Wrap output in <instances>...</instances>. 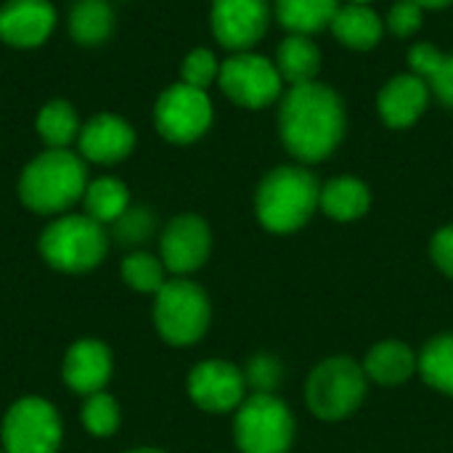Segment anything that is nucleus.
Segmentation results:
<instances>
[{
	"label": "nucleus",
	"mask_w": 453,
	"mask_h": 453,
	"mask_svg": "<svg viewBox=\"0 0 453 453\" xmlns=\"http://www.w3.org/2000/svg\"><path fill=\"white\" fill-rule=\"evenodd\" d=\"M279 127L287 149L303 162L326 159L345 133L342 101L334 90L319 82L289 88L281 101Z\"/></svg>",
	"instance_id": "obj_1"
},
{
	"label": "nucleus",
	"mask_w": 453,
	"mask_h": 453,
	"mask_svg": "<svg viewBox=\"0 0 453 453\" xmlns=\"http://www.w3.org/2000/svg\"><path fill=\"white\" fill-rule=\"evenodd\" d=\"M88 173L69 149H48L37 154L19 178V196L24 207L40 215H56L82 199Z\"/></svg>",
	"instance_id": "obj_2"
},
{
	"label": "nucleus",
	"mask_w": 453,
	"mask_h": 453,
	"mask_svg": "<svg viewBox=\"0 0 453 453\" xmlns=\"http://www.w3.org/2000/svg\"><path fill=\"white\" fill-rule=\"evenodd\" d=\"M321 186L305 167L284 165L271 170L255 194V212L263 228L273 234H292L303 228L316 212Z\"/></svg>",
	"instance_id": "obj_3"
},
{
	"label": "nucleus",
	"mask_w": 453,
	"mask_h": 453,
	"mask_svg": "<svg viewBox=\"0 0 453 453\" xmlns=\"http://www.w3.org/2000/svg\"><path fill=\"white\" fill-rule=\"evenodd\" d=\"M109 250L101 223L88 215H64L40 234L42 260L61 273H85L96 268Z\"/></svg>",
	"instance_id": "obj_4"
},
{
	"label": "nucleus",
	"mask_w": 453,
	"mask_h": 453,
	"mask_svg": "<svg viewBox=\"0 0 453 453\" xmlns=\"http://www.w3.org/2000/svg\"><path fill=\"white\" fill-rule=\"evenodd\" d=\"M366 398V372L353 358L334 356L321 361L305 388V401L313 417L324 422H340L358 411Z\"/></svg>",
	"instance_id": "obj_5"
},
{
	"label": "nucleus",
	"mask_w": 453,
	"mask_h": 453,
	"mask_svg": "<svg viewBox=\"0 0 453 453\" xmlns=\"http://www.w3.org/2000/svg\"><path fill=\"white\" fill-rule=\"evenodd\" d=\"M234 438L242 453H287L295 441V417L273 393H255L236 409Z\"/></svg>",
	"instance_id": "obj_6"
},
{
	"label": "nucleus",
	"mask_w": 453,
	"mask_h": 453,
	"mask_svg": "<svg viewBox=\"0 0 453 453\" xmlns=\"http://www.w3.org/2000/svg\"><path fill=\"white\" fill-rule=\"evenodd\" d=\"M210 300L204 289L188 279L167 281L154 300V324L165 342L194 345L210 326Z\"/></svg>",
	"instance_id": "obj_7"
},
{
	"label": "nucleus",
	"mask_w": 453,
	"mask_h": 453,
	"mask_svg": "<svg viewBox=\"0 0 453 453\" xmlns=\"http://www.w3.org/2000/svg\"><path fill=\"white\" fill-rule=\"evenodd\" d=\"M0 438L8 453H56L61 446L58 411L45 398H19L3 417Z\"/></svg>",
	"instance_id": "obj_8"
},
{
	"label": "nucleus",
	"mask_w": 453,
	"mask_h": 453,
	"mask_svg": "<svg viewBox=\"0 0 453 453\" xmlns=\"http://www.w3.org/2000/svg\"><path fill=\"white\" fill-rule=\"evenodd\" d=\"M157 130L173 143H191L212 122V104L204 90L178 82L167 88L154 106Z\"/></svg>",
	"instance_id": "obj_9"
},
{
	"label": "nucleus",
	"mask_w": 453,
	"mask_h": 453,
	"mask_svg": "<svg viewBox=\"0 0 453 453\" xmlns=\"http://www.w3.org/2000/svg\"><path fill=\"white\" fill-rule=\"evenodd\" d=\"M220 88L223 93L247 109H260L273 104L281 96V74L273 61L255 56V53H239L231 56L220 66Z\"/></svg>",
	"instance_id": "obj_10"
},
{
	"label": "nucleus",
	"mask_w": 453,
	"mask_h": 453,
	"mask_svg": "<svg viewBox=\"0 0 453 453\" xmlns=\"http://www.w3.org/2000/svg\"><path fill=\"white\" fill-rule=\"evenodd\" d=\"M212 250L210 226L199 215H178L167 223L159 242V260L175 276L199 271Z\"/></svg>",
	"instance_id": "obj_11"
},
{
	"label": "nucleus",
	"mask_w": 453,
	"mask_h": 453,
	"mask_svg": "<svg viewBox=\"0 0 453 453\" xmlns=\"http://www.w3.org/2000/svg\"><path fill=\"white\" fill-rule=\"evenodd\" d=\"M244 372L228 361H202L188 374V395L191 401L210 411V414H226L236 411L244 401Z\"/></svg>",
	"instance_id": "obj_12"
},
{
	"label": "nucleus",
	"mask_w": 453,
	"mask_h": 453,
	"mask_svg": "<svg viewBox=\"0 0 453 453\" xmlns=\"http://www.w3.org/2000/svg\"><path fill=\"white\" fill-rule=\"evenodd\" d=\"M268 29L265 0H215L212 3V32L220 45L244 50L255 45Z\"/></svg>",
	"instance_id": "obj_13"
},
{
	"label": "nucleus",
	"mask_w": 453,
	"mask_h": 453,
	"mask_svg": "<svg viewBox=\"0 0 453 453\" xmlns=\"http://www.w3.org/2000/svg\"><path fill=\"white\" fill-rule=\"evenodd\" d=\"M111 350L106 342L101 340H77L69 345L64 364H61V377L66 382L69 390L80 393V395H93L101 393L109 380H111Z\"/></svg>",
	"instance_id": "obj_14"
},
{
	"label": "nucleus",
	"mask_w": 453,
	"mask_h": 453,
	"mask_svg": "<svg viewBox=\"0 0 453 453\" xmlns=\"http://www.w3.org/2000/svg\"><path fill=\"white\" fill-rule=\"evenodd\" d=\"M56 11L48 0H5L0 5V40L13 48H35L48 40Z\"/></svg>",
	"instance_id": "obj_15"
},
{
	"label": "nucleus",
	"mask_w": 453,
	"mask_h": 453,
	"mask_svg": "<svg viewBox=\"0 0 453 453\" xmlns=\"http://www.w3.org/2000/svg\"><path fill=\"white\" fill-rule=\"evenodd\" d=\"M77 143H80V154L85 159L98 162V165H114L133 151L135 133L122 117L98 114L80 127Z\"/></svg>",
	"instance_id": "obj_16"
},
{
	"label": "nucleus",
	"mask_w": 453,
	"mask_h": 453,
	"mask_svg": "<svg viewBox=\"0 0 453 453\" xmlns=\"http://www.w3.org/2000/svg\"><path fill=\"white\" fill-rule=\"evenodd\" d=\"M430 98V85L417 74H398L380 93V114L390 127H409L419 119Z\"/></svg>",
	"instance_id": "obj_17"
},
{
	"label": "nucleus",
	"mask_w": 453,
	"mask_h": 453,
	"mask_svg": "<svg viewBox=\"0 0 453 453\" xmlns=\"http://www.w3.org/2000/svg\"><path fill=\"white\" fill-rule=\"evenodd\" d=\"M364 372L380 385H403L414 372H419V358L406 342L385 340L366 353Z\"/></svg>",
	"instance_id": "obj_18"
},
{
	"label": "nucleus",
	"mask_w": 453,
	"mask_h": 453,
	"mask_svg": "<svg viewBox=\"0 0 453 453\" xmlns=\"http://www.w3.org/2000/svg\"><path fill=\"white\" fill-rule=\"evenodd\" d=\"M332 32L334 37L348 45V48H356V50H369L374 48L380 40H382V19L364 3H348V5H340L334 19H332Z\"/></svg>",
	"instance_id": "obj_19"
},
{
	"label": "nucleus",
	"mask_w": 453,
	"mask_h": 453,
	"mask_svg": "<svg viewBox=\"0 0 453 453\" xmlns=\"http://www.w3.org/2000/svg\"><path fill=\"white\" fill-rule=\"evenodd\" d=\"M369 204H372V194H369L366 183H361L358 178H350V175L329 180L321 188V199H319V207L340 223L361 218L369 210Z\"/></svg>",
	"instance_id": "obj_20"
},
{
	"label": "nucleus",
	"mask_w": 453,
	"mask_h": 453,
	"mask_svg": "<svg viewBox=\"0 0 453 453\" xmlns=\"http://www.w3.org/2000/svg\"><path fill=\"white\" fill-rule=\"evenodd\" d=\"M276 69L292 88L313 82L321 69V53L305 35H289L276 50Z\"/></svg>",
	"instance_id": "obj_21"
},
{
	"label": "nucleus",
	"mask_w": 453,
	"mask_h": 453,
	"mask_svg": "<svg viewBox=\"0 0 453 453\" xmlns=\"http://www.w3.org/2000/svg\"><path fill=\"white\" fill-rule=\"evenodd\" d=\"M409 66L435 90V96L446 106H453V56L441 53L427 42H419L409 50Z\"/></svg>",
	"instance_id": "obj_22"
},
{
	"label": "nucleus",
	"mask_w": 453,
	"mask_h": 453,
	"mask_svg": "<svg viewBox=\"0 0 453 453\" xmlns=\"http://www.w3.org/2000/svg\"><path fill=\"white\" fill-rule=\"evenodd\" d=\"M337 8V0H276V19L292 35H311L329 27Z\"/></svg>",
	"instance_id": "obj_23"
},
{
	"label": "nucleus",
	"mask_w": 453,
	"mask_h": 453,
	"mask_svg": "<svg viewBox=\"0 0 453 453\" xmlns=\"http://www.w3.org/2000/svg\"><path fill=\"white\" fill-rule=\"evenodd\" d=\"M114 29V11L106 0H77L69 11V32L80 45H98Z\"/></svg>",
	"instance_id": "obj_24"
},
{
	"label": "nucleus",
	"mask_w": 453,
	"mask_h": 453,
	"mask_svg": "<svg viewBox=\"0 0 453 453\" xmlns=\"http://www.w3.org/2000/svg\"><path fill=\"white\" fill-rule=\"evenodd\" d=\"M82 199H85V215L93 218L101 226L114 223L130 207L127 186L122 180H117V178H98V180H93L85 188Z\"/></svg>",
	"instance_id": "obj_25"
},
{
	"label": "nucleus",
	"mask_w": 453,
	"mask_h": 453,
	"mask_svg": "<svg viewBox=\"0 0 453 453\" xmlns=\"http://www.w3.org/2000/svg\"><path fill=\"white\" fill-rule=\"evenodd\" d=\"M37 133L48 149H66L80 135V119L69 101H48L37 114Z\"/></svg>",
	"instance_id": "obj_26"
},
{
	"label": "nucleus",
	"mask_w": 453,
	"mask_h": 453,
	"mask_svg": "<svg viewBox=\"0 0 453 453\" xmlns=\"http://www.w3.org/2000/svg\"><path fill=\"white\" fill-rule=\"evenodd\" d=\"M419 374L433 390L453 395V334L433 337L419 356Z\"/></svg>",
	"instance_id": "obj_27"
},
{
	"label": "nucleus",
	"mask_w": 453,
	"mask_h": 453,
	"mask_svg": "<svg viewBox=\"0 0 453 453\" xmlns=\"http://www.w3.org/2000/svg\"><path fill=\"white\" fill-rule=\"evenodd\" d=\"M165 263L149 252H133L122 260L119 265V273H122V281L135 289V292H143V295H157L167 281H165Z\"/></svg>",
	"instance_id": "obj_28"
},
{
	"label": "nucleus",
	"mask_w": 453,
	"mask_h": 453,
	"mask_svg": "<svg viewBox=\"0 0 453 453\" xmlns=\"http://www.w3.org/2000/svg\"><path fill=\"white\" fill-rule=\"evenodd\" d=\"M82 425L93 438H111L119 427V403L104 390L88 395L82 406Z\"/></svg>",
	"instance_id": "obj_29"
},
{
	"label": "nucleus",
	"mask_w": 453,
	"mask_h": 453,
	"mask_svg": "<svg viewBox=\"0 0 453 453\" xmlns=\"http://www.w3.org/2000/svg\"><path fill=\"white\" fill-rule=\"evenodd\" d=\"M111 231H114V239L119 244H141L143 239L151 236L154 231V215L146 210V207H127L114 223H111Z\"/></svg>",
	"instance_id": "obj_30"
},
{
	"label": "nucleus",
	"mask_w": 453,
	"mask_h": 453,
	"mask_svg": "<svg viewBox=\"0 0 453 453\" xmlns=\"http://www.w3.org/2000/svg\"><path fill=\"white\" fill-rule=\"evenodd\" d=\"M180 74H183V82H186V85L204 90V88L220 74V66H218V58H215L210 50L199 48V50H191V53L186 56Z\"/></svg>",
	"instance_id": "obj_31"
},
{
	"label": "nucleus",
	"mask_w": 453,
	"mask_h": 453,
	"mask_svg": "<svg viewBox=\"0 0 453 453\" xmlns=\"http://www.w3.org/2000/svg\"><path fill=\"white\" fill-rule=\"evenodd\" d=\"M281 364L273 356H255L244 369V382L255 393H273L281 382Z\"/></svg>",
	"instance_id": "obj_32"
},
{
	"label": "nucleus",
	"mask_w": 453,
	"mask_h": 453,
	"mask_svg": "<svg viewBox=\"0 0 453 453\" xmlns=\"http://www.w3.org/2000/svg\"><path fill=\"white\" fill-rule=\"evenodd\" d=\"M388 27L398 37H409L422 27V5L417 0H398L388 13Z\"/></svg>",
	"instance_id": "obj_33"
},
{
	"label": "nucleus",
	"mask_w": 453,
	"mask_h": 453,
	"mask_svg": "<svg viewBox=\"0 0 453 453\" xmlns=\"http://www.w3.org/2000/svg\"><path fill=\"white\" fill-rule=\"evenodd\" d=\"M430 255H433V263H435L449 279H453V226L441 228V231L433 236Z\"/></svg>",
	"instance_id": "obj_34"
},
{
	"label": "nucleus",
	"mask_w": 453,
	"mask_h": 453,
	"mask_svg": "<svg viewBox=\"0 0 453 453\" xmlns=\"http://www.w3.org/2000/svg\"><path fill=\"white\" fill-rule=\"evenodd\" d=\"M422 8H443V5H449L451 0H417Z\"/></svg>",
	"instance_id": "obj_35"
},
{
	"label": "nucleus",
	"mask_w": 453,
	"mask_h": 453,
	"mask_svg": "<svg viewBox=\"0 0 453 453\" xmlns=\"http://www.w3.org/2000/svg\"><path fill=\"white\" fill-rule=\"evenodd\" d=\"M127 453H167V451H159V449H135V451H127Z\"/></svg>",
	"instance_id": "obj_36"
},
{
	"label": "nucleus",
	"mask_w": 453,
	"mask_h": 453,
	"mask_svg": "<svg viewBox=\"0 0 453 453\" xmlns=\"http://www.w3.org/2000/svg\"><path fill=\"white\" fill-rule=\"evenodd\" d=\"M350 3H364V5H366V3H369V0H350Z\"/></svg>",
	"instance_id": "obj_37"
},
{
	"label": "nucleus",
	"mask_w": 453,
	"mask_h": 453,
	"mask_svg": "<svg viewBox=\"0 0 453 453\" xmlns=\"http://www.w3.org/2000/svg\"><path fill=\"white\" fill-rule=\"evenodd\" d=\"M0 453H8V451H0Z\"/></svg>",
	"instance_id": "obj_38"
}]
</instances>
